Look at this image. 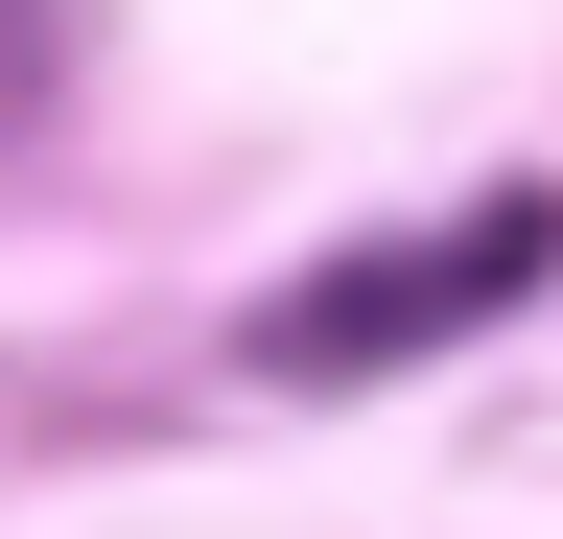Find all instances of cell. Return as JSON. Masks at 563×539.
<instances>
[{"mask_svg":"<svg viewBox=\"0 0 563 539\" xmlns=\"http://www.w3.org/2000/svg\"><path fill=\"white\" fill-rule=\"evenodd\" d=\"M563 282V212H540V188H493V212H446V235H399V258H329V282H282L258 328H235V352L258 375H399V352H446V328H493V305H540Z\"/></svg>","mask_w":563,"mask_h":539,"instance_id":"cell-1","label":"cell"},{"mask_svg":"<svg viewBox=\"0 0 563 539\" xmlns=\"http://www.w3.org/2000/svg\"><path fill=\"white\" fill-rule=\"evenodd\" d=\"M70 47H95V0H0V142H47V94H70Z\"/></svg>","mask_w":563,"mask_h":539,"instance_id":"cell-2","label":"cell"}]
</instances>
